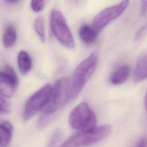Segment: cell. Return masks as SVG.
<instances>
[{
	"mask_svg": "<svg viewBox=\"0 0 147 147\" xmlns=\"http://www.w3.org/2000/svg\"><path fill=\"white\" fill-rule=\"evenodd\" d=\"M98 60V53L96 52H94L77 66L69 84V100L75 98L79 95L94 72Z\"/></svg>",
	"mask_w": 147,
	"mask_h": 147,
	"instance_id": "6da1fadb",
	"label": "cell"
},
{
	"mask_svg": "<svg viewBox=\"0 0 147 147\" xmlns=\"http://www.w3.org/2000/svg\"><path fill=\"white\" fill-rule=\"evenodd\" d=\"M111 131V126L104 125L72 134L59 147H83L98 142L106 138Z\"/></svg>",
	"mask_w": 147,
	"mask_h": 147,
	"instance_id": "7a4b0ae2",
	"label": "cell"
},
{
	"mask_svg": "<svg viewBox=\"0 0 147 147\" xmlns=\"http://www.w3.org/2000/svg\"><path fill=\"white\" fill-rule=\"evenodd\" d=\"M69 79L61 77L52 86L48 101L42 109L43 115L48 117L56 112L69 100Z\"/></svg>",
	"mask_w": 147,
	"mask_h": 147,
	"instance_id": "3957f363",
	"label": "cell"
},
{
	"mask_svg": "<svg viewBox=\"0 0 147 147\" xmlns=\"http://www.w3.org/2000/svg\"><path fill=\"white\" fill-rule=\"evenodd\" d=\"M50 26L53 36L61 45L68 48L75 47L74 37L61 11L56 9L52 10Z\"/></svg>",
	"mask_w": 147,
	"mask_h": 147,
	"instance_id": "277c9868",
	"label": "cell"
},
{
	"mask_svg": "<svg viewBox=\"0 0 147 147\" xmlns=\"http://www.w3.org/2000/svg\"><path fill=\"white\" fill-rule=\"evenodd\" d=\"M69 122L72 128L79 130L92 129L96 123V115L89 105L82 102L76 106L69 116Z\"/></svg>",
	"mask_w": 147,
	"mask_h": 147,
	"instance_id": "5b68a950",
	"label": "cell"
},
{
	"mask_svg": "<svg viewBox=\"0 0 147 147\" xmlns=\"http://www.w3.org/2000/svg\"><path fill=\"white\" fill-rule=\"evenodd\" d=\"M129 2L130 0H122L115 5L103 9L95 16L92 26L98 32L102 30L111 22L122 14L128 7Z\"/></svg>",
	"mask_w": 147,
	"mask_h": 147,
	"instance_id": "8992f818",
	"label": "cell"
},
{
	"mask_svg": "<svg viewBox=\"0 0 147 147\" xmlns=\"http://www.w3.org/2000/svg\"><path fill=\"white\" fill-rule=\"evenodd\" d=\"M51 88V84H46L29 98L24 107L23 113L24 120L30 119L39 111L42 110L48 101Z\"/></svg>",
	"mask_w": 147,
	"mask_h": 147,
	"instance_id": "52a82bcc",
	"label": "cell"
},
{
	"mask_svg": "<svg viewBox=\"0 0 147 147\" xmlns=\"http://www.w3.org/2000/svg\"><path fill=\"white\" fill-rule=\"evenodd\" d=\"M18 84V78L13 69L6 65L5 70L0 71V95L10 98L15 93Z\"/></svg>",
	"mask_w": 147,
	"mask_h": 147,
	"instance_id": "ba28073f",
	"label": "cell"
},
{
	"mask_svg": "<svg viewBox=\"0 0 147 147\" xmlns=\"http://www.w3.org/2000/svg\"><path fill=\"white\" fill-rule=\"evenodd\" d=\"M147 60L146 55H141L137 60L133 74V80L135 83H139L146 78Z\"/></svg>",
	"mask_w": 147,
	"mask_h": 147,
	"instance_id": "9c48e42d",
	"label": "cell"
},
{
	"mask_svg": "<svg viewBox=\"0 0 147 147\" xmlns=\"http://www.w3.org/2000/svg\"><path fill=\"white\" fill-rule=\"evenodd\" d=\"M13 127L12 124L7 121L0 123V147H7L12 138Z\"/></svg>",
	"mask_w": 147,
	"mask_h": 147,
	"instance_id": "30bf717a",
	"label": "cell"
},
{
	"mask_svg": "<svg viewBox=\"0 0 147 147\" xmlns=\"http://www.w3.org/2000/svg\"><path fill=\"white\" fill-rule=\"evenodd\" d=\"M98 33L92 26L87 24L82 25L79 31L81 40L88 45L91 44L96 41Z\"/></svg>",
	"mask_w": 147,
	"mask_h": 147,
	"instance_id": "8fae6325",
	"label": "cell"
},
{
	"mask_svg": "<svg viewBox=\"0 0 147 147\" xmlns=\"http://www.w3.org/2000/svg\"><path fill=\"white\" fill-rule=\"evenodd\" d=\"M130 68L128 65H124L117 68L111 75L110 82L114 85H119L125 83L129 77Z\"/></svg>",
	"mask_w": 147,
	"mask_h": 147,
	"instance_id": "7c38bea8",
	"label": "cell"
},
{
	"mask_svg": "<svg viewBox=\"0 0 147 147\" xmlns=\"http://www.w3.org/2000/svg\"><path fill=\"white\" fill-rule=\"evenodd\" d=\"M17 64L21 73L23 75L27 74L32 67V60L29 55L25 51L19 52L17 56Z\"/></svg>",
	"mask_w": 147,
	"mask_h": 147,
	"instance_id": "4fadbf2b",
	"label": "cell"
},
{
	"mask_svg": "<svg viewBox=\"0 0 147 147\" xmlns=\"http://www.w3.org/2000/svg\"><path fill=\"white\" fill-rule=\"evenodd\" d=\"M17 40V32L14 26L10 25L6 29L2 37L3 44L6 48L12 47Z\"/></svg>",
	"mask_w": 147,
	"mask_h": 147,
	"instance_id": "5bb4252c",
	"label": "cell"
},
{
	"mask_svg": "<svg viewBox=\"0 0 147 147\" xmlns=\"http://www.w3.org/2000/svg\"><path fill=\"white\" fill-rule=\"evenodd\" d=\"M33 28L35 32L42 42L45 41L44 20L42 17H38L34 21Z\"/></svg>",
	"mask_w": 147,
	"mask_h": 147,
	"instance_id": "9a60e30c",
	"label": "cell"
},
{
	"mask_svg": "<svg viewBox=\"0 0 147 147\" xmlns=\"http://www.w3.org/2000/svg\"><path fill=\"white\" fill-rule=\"evenodd\" d=\"M45 0H31L30 7L32 10L36 13H39L42 10L45 5Z\"/></svg>",
	"mask_w": 147,
	"mask_h": 147,
	"instance_id": "2e32d148",
	"label": "cell"
},
{
	"mask_svg": "<svg viewBox=\"0 0 147 147\" xmlns=\"http://www.w3.org/2000/svg\"><path fill=\"white\" fill-rule=\"evenodd\" d=\"M146 32V25L144 24L137 32L135 37L134 41L135 42H139L141 41L145 36Z\"/></svg>",
	"mask_w": 147,
	"mask_h": 147,
	"instance_id": "e0dca14e",
	"label": "cell"
},
{
	"mask_svg": "<svg viewBox=\"0 0 147 147\" xmlns=\"http://www.w3.org/2000/svg\"><path fill=\"white\" fill-rule=\"evenodd\" d=\"M9 105L7 102L0 95V113H8L9 112Z\"/></svg>",
	"mask_w": 147,
	"mask_h": 147,
	"instance_id": "ac0fdd59",
	"label": "cell"
},
{
	"mask_svg": "<svg viewBox=\"0 0 147 147\" xmlns=\"http://www.w3.org/2000/svg\"><path fill=\"white\" fill-rule=\"evenodd\" d=\"M140 13L141 16H144L146 15V7H147V0H140Z\"/></svg>",
	"mask_w": 147,
	"mask_h": 147,
	"instance_id": "d6986e66",
	"label": "cell"
},
{
	"mask_svg": "<svg viewBox=\"0 0 147 147\" xmlns=\"http://www.w3.org/2000/svg\"><path fill=\"white\" fill-rule=\"evenodd\" d=\"M135 147H146V138H141L136 144Z\"/></svg>",
	"mask_w": 147,
	"mask_h": 147,
	"instance_id": "ffe728a7",
	"label": "cell"
},
{
	"mask_svg": "<svg viewBox=\"0 0 147 147\" xmlns=\"http://www.w3.org/2000/svg\"><path fill=\"white\" fill-rule=\"evenodd\" d=\"M5 1L7 2H9V3H14V2H16L20 0H5Z\"/></svg>",
	"mask_w": 147,
	"mask_h": 147,
	"instance_id": "44dd1931",
	"label": "cell"
}]
</instances>
